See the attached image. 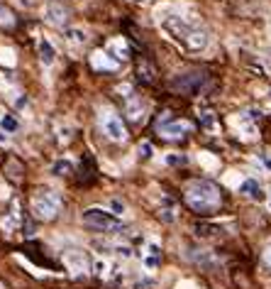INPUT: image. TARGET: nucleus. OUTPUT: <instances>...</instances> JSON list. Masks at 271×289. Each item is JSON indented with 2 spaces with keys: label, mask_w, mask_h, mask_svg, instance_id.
<instances>
[{
  "label": "nucleus",
  "mask_w": 271,
  "mask_h": 289,
  "mask_svg": "<svg viewBox=\"0 0 271 289\" xmlns=\"http://www.w3.org/2000/svg\"><path fill=\"white\" fill-rule=\"evenodd\" d=\"M66 39H69L71 44H86V42H88V32H86V30H78V27H71V30H66Z\"/></svg>",
  "instance_id": "nucleus-18"
},
{
  "label": "nucleus",
  "mask_w": 271,
  "mask_h": 289,
  "mask_svg": "<svg viewBox=\"0 0 271 289\" xmlns=\"http://www.w3.org/2000/svg\"><path fill=\"white\" fill-rule=\"evenodd\" d=\"M147 252H149L152 257H162V248H159V243H154V240L147 243Z\"/></svg>",
  "instance_id": "nucleus-24"
},
{
  "label": "nucleus",
  "mask_w": 271,
  "mask_h": 289,
  "mask_svg": "<svg viewBox=\"0 0 271 289\" xmlns=\"http://www.w3.org/2000/svg\"><path fill=\"white\" fill-rule=\"evenodd\" d=\"M66 262L71 265V270H83L88 267V260H86V255L83 252H66Z\"/></svg>",
  "instance_id": "nucleus-15"
},
{
  "label": "nucleus",
  "mask_w": 271,
  "mask_h": 289,
  "mask_svg": "<svg viewBox=\"0 0 271 289\" xmlns=\"http://www.w3.org/2000/svg\"><path fill=\"white\" fill-rule=\"evenodd\" d=\"M0 128L10 135V133H18L20 130V120L15 116H10V113H5V116L0 118Z\"/></svg>",
  "instance_id": "nucleus-17"
},
{
  "label": "nucleus",
  "mask_w": 271,
  "mask_h": 289,
  "mask_svg": "<svg viewBox=\"0 0 271 289\" xmlns=\"http://www.w3.org/2000/svg\"><path fill=\"white\" fill-rule=\"evenodd\" d=\"M52 172H54L56 176H69V174L73 172V164L69 162V159H59V162H54Z\"/></svg>",
  "instance_id": "nucleus-19"
},
{
  "label": "nucleus",
  "mask_w": 271,
  "mask_h": 289,
  "mask_svg": "<svg viewBox=\"0 0 271 289\" xmlns=\"http://www.w3.org/2000/svg\"><path fill=\"white\" fill-rule=\"evenodd\" d=\"M264 265H266V267L271 270V245L266 248V250H264Z\"/></svg>",
  "instance_id": "nucleus-28"
},
{
  "label": "nucleus",
  "mask_w": 271,
  "mask_h": 289,
  "mask_svg": "<svg viewBox=\"0 0 271 289\" xmlns=\"http://www.w3.org/2000/svg\"><path fill=\"white\" fill-rule=\"evenodd\" d=\"M8 142H10V135H8V133L0 128V145H8Z\"/></svg>",
  "instance_id": "nucleus-29"
},
{
  "label": "nucleus",
  "mask_w": 271,
  "mask_h": 289,
  "mask_svg": "<svg viewBox=\"0 0 271 289\" xmlns=\"http://www.w3.org/2000/svg\"><path fill=\"white\" fill-rule=\"evenodd\" d=\"M269 204H271V199H269Z\"/></svg>",
  "instance_id": "nucleus-31"
},
{
  "label": "nucleus",
  "mask_w": 271,
  "mask_h": 289,
  "mask_svg": "<svg viewBox=\"0 0 271 289\" xmlns=\"http://www.w3.org/2000/svg\"><path fill=\"white\" fill-rule=\"evenodd\" d=\"M205 81H208V76H205L203 71H191V74L176 76L171 81V86H174L176 91H181V93H198L200 88L205 86Z\"/></svg>",
  "instance_id": "nucleus-7"
},
{
  "label": "nucleus",
  "mask_w": 271,
  "mask_h": 289,
  "mask_svg": "<svg viewBox=\"0 0 271 289\" xmlns=\"http://www.w3.org/2000/svg\"><path fill=\"white\" fill-rule=\"evenodd\" d=\"M81 221L93 228V231H100V233H122L125 231V223L115 216L108 209H100V206H90L86 211L81 213Z\"/></svg>",
  "instance_id": "nucleus-3"
},
{
  "label": "nucleus",
  "mask_w": 271,
  "mask_h": 289,
  "mask_svg": "<svg viewBox=\"0 0 271 289\" xmlns=\"http://www.w3.org/2000/svg\"><path fill=\"white\" fill-rule=\"evenodd\" d=\"M159 218H162V221H166V223L176 221V213H174V206H169V209H162V211H159Z\"/></svg>",
  "instance_id": "nucleus-22"
},
{
  "label": "nucleus",
  "mask_w": 271,
  "mask_h": 289,
  "mask_svg": "<svg viewBox=\"0 0 271 289\" xmlns=\"http://www.w3.org/2000/svg\"><path fill=\"white\" fill-rule=\"evenodd\" d=\"M198 120H200V128H203L205 133H210V135H215V133H217V118H215V113L203 111V113L198 116Z\"/></svg>",
  "instance_id": "nucleus-14"
},
{
  "label": "nucleus",
  "mask_w": 271,
  "mask_h": 289,
  "mask_svg": "<svg viewBox=\"0 0 271 289\" xmlns=\"http://www.w3.org/2000/svg\"><path fill=\"white\" fill-rule=\"evenodd\" d=\"M186 204L196 213L210 216L222 206V194L217 189V184L208 181V179H196L186 186Z\"/></svg>",
  "instance_id": "nucleus-2"
},
{
  "label": "nucleus",
  "mask_w": 271,
  "mask_h": 289,
  "mask_svg": "<svg viewBox=\"0 0 271 289\" xmlns=\"http://www.w3.org/2000/svg\"><path fill=\"white\" fill-rule=\"evenodd\" d=\"M239 194L247 196V199H252V201H261L264 199V189H261V184L256 179H244L239 184Z\"/></svg>",
  "instance_id": "nucleus-10"
},
{
  "label": "nucleus",
  "mask_w": 271,
  "mask_h": 289,
  "mask_svg": "<svg viewBox=\"0 0 271 289\" xmlns=\"http://www.w3.org/2000/svg\"><path fill=\"white\" fill-rule=\"evenodd\" d=\"M110 270V265L105 262V260H98V262H93V274L95 277H105Z\"/></svg>",
  "instance_id": "nucleus-21"
},
{
  "label": "nucleus",
  "mask_w": 271,
  "mask_h": 289,
  "mask_svg": "<svg viewBox=\"0 0 271 289\" xmlns=\"http://www.w3.org/2000/svg\"><path fill=\"white\" fill-rule=\"evenodd\" d=\"M162 25H164V30L176 42H181L186 49L198 52V49H205L208 42H210V35L205 32V27H200L196 20H188V18H183V15H169Z\"/></svg>",
  "instance_id": "nucleus-1"
},
{
  "label": "nucleus",
  "mask_w": 271,
  "mask_h": 289,
  "mask_svg": "<svg viewBox=\"0 0 271 289\" xmlns=\"http://www.w3.org/2000/svg\"><path fill=\"white\" fill-rule=\"evenodd\" d=\"M18 3L22 8H32V5H35V0H18Z\"/></svg>",
  "instance_id": "nucleus-30"
},
{
  "label": "nucleus",
  "mask_w": 271,
  "mask_h": 289,
  "mask_svg": "<svg viewBox=\"0 0 271 289\" xmlns=\"http://www.w3.org/2000/svg\"><path fill=\"white\" fill-rule=\"evenodd\" d=\"M61 204H64V199H61V194L56 189H39L32 196L30 209H32V216L39 218V221H52V218L59 216Z\"/></svg>",
  "instance_id": "nucleus-4"
},
{
  "label": "nucleus",
  "mask_w": 271,
  "mask_h": 289,
  "mask_svg": "<svg viewBox=\"0 0 271 289\" xmlns=\"http://www.w3.org/2000/svg\"><path fill=\"white\" fill-rule=\"evenodd\" d=\"M193 231H196L198 238H217V235H220L217 231H222V228H220V226H213V223H196Z\"/></svg>",
  "instance_id": "nucleus-16"
},
{
  "label": "nucleus",
  "mask_w": 271,
  "mask_h": 289,
  "mask_svg": "<svg viewBox=\"0 0 271 289\" xmlns=\"http://www.w3.org/2000/svg\"><path fill=\"white\" fill-rule=\"evenodd\" d=\"M90 64H93L98 71H117V69H120V64H117L115 59L110 57L108 52H93V57H90Z\"/></svg>",
  "instance_id": "nucleus-9"
},
{
  "label": "nucleus",
  "mask_w": 271,
  "mask_h": 289,
  "mask_svg": "<svg viewBox=\"0 0 271 289\" xmlns=\"http://www.w3.org/2000/svg\"><path fill=\"white\" fill-rule=\"evenodd\" d=\"M0 25H3V27H13V25H15L13 13H10L8 8H3V5H0Z\"/></svg>",
  "instance_id": "nucleus-20"
},
{
  "label": "nucleus",
  "mask_w": 271,
  "mask_h": 289,
  "mask_svg": "<svg viewBox=\"0 0 271 289\" xmlns=\"http://www.w3.org/2000/svg\"><path fill=\"white\" fill-rule=\"evenodd\" d=\"M47 20H49L52 25H56V27H64L66 20H69V10H66L61 3L52 0V3L47 5Z\"/></svg>",
  "instance_id": "nucleus-8"
},
{
  "label": "nucleus",
  "mask_w": 271,
  "mask_h": 289,
  "mask_svg": "<svg viewBox=\"0 0 271 289\" xmlns=\"http://www.w3.org/2000/svg\"><path fill=\"white\" fill-rule=\"evenodd\" d=\"M110 209H112V213L120 218V216L125 213V204H122V201H117V199H112V201H110Z\"/></svg>",
  "instance_id": "nucleus-23"
},
{
  "label": "nucleus",
  "mask_w": 271,
  "mask_h": 289,
  "mask_svg": "<svg viewBox=\"0 0 271 289\" xmlns=\"http://www.w3.org/2000/svg\"><path fill=\"white\" fill-rule=\"evenodd\" d=\"M39 61L44 64V66H52L56 61V49H54V44L49 42L47 37H39Z\"/></svg>",
  "instance_id": "nucleus-12"
},
{
  "label": "nucleus",
  "mask_w": 271,
  "mask_h": 289,
  "mask_svg": "<svg viewBox=\"0 0 271 289\" xmlns=\"http://www.w3.org/2000/svg\"><path fill=\"white\" fill-rule=\"evenodd\" d=\"M125 111H127V118H129L132 123H142V120H145V103H142V98L129 96L127 98Z\"/></svg>",
  "instance_id": "nucleus-11"
},
{
  "label": "nucleus",
  "mask_w": 271,
  "mask_h": 289,
  "mask_svg": "<svg viewBox=\"0 0 271 289\" xmlns=\"http://www.w3.org/2000/svg\"><path fill=\"white\" fill-rule=\"evenodd\" d=\"M105 52H108V54L115 59L117 64L127 61V57H129V54H127V44L122 42V39H112V42L108 44V49H105Z\"/></svg>",
  "instance_id": "nucleus-13"
},
{
  "label": "nucleus",
  "mask_w": 271,
  "mask_h": 289,
  "mask_svg": "<svg viewBox=\"0 0 271 289\" xmlns=\"http://www.w3.org/2000/svg\"><path fill=\"white\" fill-rule=\"evenodd\" d=\"M157 133L162 137H166V140H181V137H186L191 133V123L171 116V113H164L157 120Z\"/></svg>",
  "instance_id": "nucleus-6"
},
{
  "label": "nucleus",
  "mask_w": 271,
  "mask_h": 289,
  "mask_svg": "<svg viewBox=\"0 0 271 289\" xmlns=\"http://www.w3.org/2000/svg\"><path fill=\"white\" fill-rule=\"evenodd\" d=\"M166 162H169V164H186V157H183V154H169Z\"/></svg>",
  "instance_id": "nucleus-27"
},
{
  "label": "nucleus",
  "mask_w": 271,
  "mask_h": 289,
  "mask_svg": "<svg viewBox=\"0 0 271 289\" xmlns=\"http://www.w3.org/2000/svg\"><path fill=\"white\" fill-rule=\"evenodd\" d=\"M98 125H100V133L108 140H112V142H125L127 140V128L122 123V118L117 113H112L110 108L98 113Z\"/></svg>",
  "instance_id": "nucleus-5"
},
{
  "label": "nucleus",
  "mask_w": 271,
  "mask_h": 289,
  "mask_svg": "<svg viewBox=\"0 0 271 289\" xmlns=\"http://www.w3.org/2000/svg\"><path fill=\"white\" fill-rule=\"evenodd\" d=\"M159 262H162V257H152V255H147V257H145V265L149 267V270L159 267Z\"/></svg>",
  "instance_id": "nucleus-26"
},
{
  "label": "nucleus",
  "mask_w": 271,
  "mask_h": 289,
  "mask_svg": "<svg viewBox=\"0 0 271 289\" xmlns=\"http://www.w3.org/2000/svg\"><path fill=\"white\" fill-rule=\"evenodd\" d=\"M137 152H140V159H149V157H152V145H149V142H142V145L137 147Z\"/></svg>",
  "instance_id": "nucleus-25"
}]
</instances>
